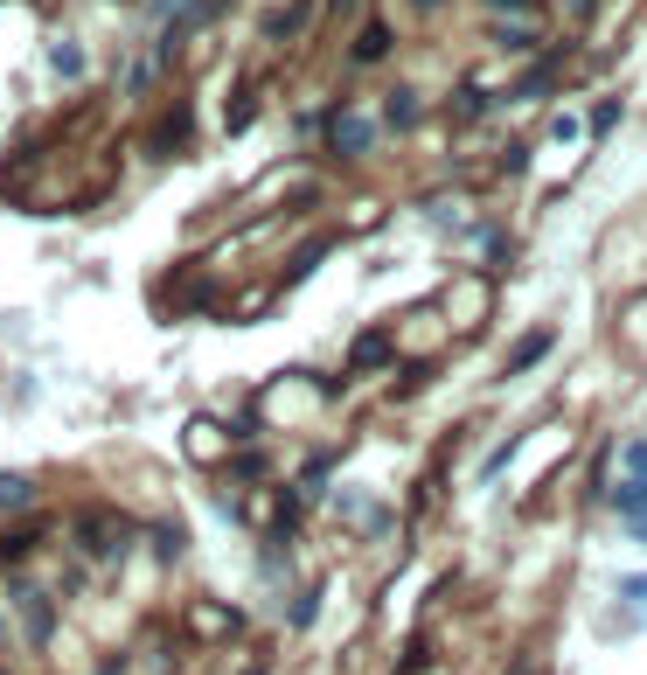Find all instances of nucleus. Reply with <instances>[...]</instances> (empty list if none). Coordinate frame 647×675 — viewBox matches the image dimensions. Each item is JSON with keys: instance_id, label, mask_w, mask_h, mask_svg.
Listing matches in <instances>:
<instances>
[{"instance_id": "1", "label": "nucleus", "mask_w": 647, "mask_h": 675, "mask_svg": "<svg viewBox=\"0 0 647 675\" xmlns=\"http://www.w3.org/2000/svg\"><path fill=\"white\" fill-rule=\"evenodd\" d=\"M133 536H140V523H125V515H112V508H77L70 515V543L84 557H98V564H119L125 551H133Z\"/></svg>"}, {"instance_id": "2", "label": "nucleus", "mask_w": 647, "mask_h": 675, "mask_svg": "<svg viewBox=\"0 0 647 675\" xmlns=\"http://www.w3.org/2000/svg\"><path fill=\"white\" fill-rule=\"evenodd\" d=\"M0 592H8V606L21 613V634H29L36 647H49V641H57L63 613H57V600H49V592L29 578V571H8V578H0Z\"/></svg>"}, {"instance_id": "3", "label": "nucleus", "mask_w": 647, "mask_h": 675, "mask_svg": "<svg viewBox=\"0 0 647 675\" xmlns=\"http://www.w3.org/2000/svg\"><path fill=\"white\" fill-rule=\"evenodd\" d=\"M376 133H383V125L370 112H327V153H334V161H362V153L376 147Z\"/></svg>"}, {"instance_id": "4", "label": "nucleus", "mask_w": 647, "mask_h": 675, "mask_svg": "<svg viewBox=\"0 0 647 675\" xmlns=\"http://www.w3.org/2000/svg\"><path fill=\"white\" fill-rule=\"evenodd\" d=\"M181 627H189L195 641H237L244 634V613L223 606V600H195L189 613H181Z\"/></svg>"}, {"instance_id": "5", "label": "nucleus", "mask_w": 647, "mask_h": 675, "mask_svg": "<svg viewBox=\"0 0 647 675\" xmlns=\"http://www.w3.org/2000/svg\"><path fill=\"white\" fill-rule=\"evenodd\" d=\"M181 446H189V460H195V466H223V453H230V432H223L216 419H195L189 432H181Z\"/></svg>"}, {"instance_id": "6", "label": "nucleus", "mask_w": 647, "mask_h": 675, "mask_svg": "<svg viewBox=\"0 0 647 675\" xmlns=\"http://www.w3.org/2000/svg\"><path fill=\"white\" fill-rule=\"evenodd\" d=\"M189 133H195V112L189 105L161 112V119H153V153H181V147H189Z\"/></svg>"}, {"instance_id": "7", "label": "nucleus", "mask_w": 647, "mask_h": 675, "mask_svg": "<svg viewBox=\"0 0 647 675\" xmlns=\"http://www.w3.org/2000/svg\"><path fill=\"white\" fill-rule=\"evenodd\" d=\"M146 536H153V557H161V564H174L181 551H189V523H181V515H153Z\"/></svg>"}, {"instance_id": "8", "label": "nucleus", "mask_w": 647, "mask_h": 675, "mask_svg": "<svg viewBox=\"0 0 647 675\" xmlns=\"http://www.w3.org/2000/svg\"><path fill=\"white\" fill-rule=\"evenodd\" d=\"M49 70H57L63 84H84V70H91L84 42H77V36H57V42H49Z\"/></svg>"}, {"instance_id": "9", "label": "nucleus", "mask_w": 647, "mask_h": 675, "mask_svg": "<svg viewBox=\"0 0 647 675\" xmlns=\"http://www.w3.org/2000/svg\"><path fill=\"white\" fill-rule=\"evenodd\" d=\"M391 334H383V328H370V334H355V349H348V362H355V370H391Z\"/></svg>"}, {"instance_id": "10", "label": "nucleus", "mask_w": 647, "mask_h": 675, "mask_svg": "<svg viewBox=\"0 0 647 675\" xmlns=\"http://www.w3.org/2000/svg\"><path fill=\"white\" fill-rule=\"evenodd\" d=\"M550 342H557V334H550V328H536V334H523V342H515V349H508V362H502V376H523V370H529V362H543V355H550Z\"/></svg>"}, {"instance_id": "11", "label": "nucleus", "mask_w": 647, "mask_h": 675, "mask_svg": "<svg viewBox=\"0 0 647 675\" xmlns=\"http://www.w3.org/2000/svg\"><path fill=\"white\" fill-rule=\"evenodd\" d=\"M29 508H36V481L8 466V474H0V515H29Z\"/></svg>"}, {"instance_id": "12", "label": "nucleus", "mask_w": 647, "mask_h": 675, "mask_svg": "<svg viewBox=\"0 0 647 675\" xmlns=\"http://www.w3.org/2000/svg\"><path fill=\"white\" fill-rule=\"evenodd\" d=\"M383 57H391V29H383V21H370V29L348 42V63H383Z\"/></svg>"}, {"instance_id": "13", "label": "nucleus", "mask_w": 647, "mask_h": 675, "mask_svg": "<svg viewBox=\"0 0 647 675\" xmlns=\"http://www.w3.org/2000/svg\"><path fill=\"white\" fill-rule=\"evenodd\" d=\"M383 125H397V133H404V125H418V91H391V98H383Z\"/></svg>"}, {"instance_id": "14", "label": "nucleus", "mask_w": 647, "mask_h": 675, "mask_svg": "<svg viewBox=\"0 0 647 675\" xmlns=\"http://www.w3.org/2000/svg\"><path fill=\"white\" fill-rule=\"evenodd\" d=\"M327 474H334V453H314V460L300 466V495H321V487H327Z\"/></svg>"}, {"instance_id": "15", "label": "nucleus", "mask_w": 647, "mask_h": 675, "mask_svg": "<svg viewBox=\"0 0 647 675\" xmlns=\"http://www.w3.org/2000/svg\"><path fill=\"white\" fill-rule=\"evenodd\" d=\"M230 481H265V453H223Z\"/></svg>"}, {"instance_id": "16", "label": "nucleus", "mask_w": 647, "mask_h": 675, "mask_svg": "<svg viewBox=\"0 0 647 675\" xmlns=\"http://www.w3.org/2000/svg\"><path fill=\"white\" fill-rule=\"evenodd\" d=\"M314 613H321V585H306L293 600V613H286V627H314Z\"/></svg>"}, {"instance_id": "17", "label": "nucleus", "mask_w": 647, "mask_h": 675, "mask_svg": "<svg viewBox=\"0 0 647 675\" xmlns=\"http://www.w3.org/2000/svg\"><path fill=\"white\" fill-rule=\"evenodd\" d=\"M251 112H257V91L244 84V91H237V105L223 112V125H230V133H244V125H251Z\"/></svg>"}, {"instance_id": "18", "label": "nucleus", "mask_w": 647, "mask_h": 675, "mask_svg": "<svg viewBox=\"0 0 647 675\" xmlns=\"http://www.w3.org/2000/svg\"><path fill=\"white\" fill-rule=\"evenodd\" d=\"M627 487H640V495H647V439H634V446H627Z\"/></svg>"}, {"instance_id": "19", "label": "nucleus", "mask_w": 647, "mask_h": 675, "mask_svg": "<svg viewBox=\"0 0 647 675\" xmlns=\"http://www.w3.org/2000/svg\"><path fill=\"white\" fill-rule=\"evenodd\" d=\"M619 125V98H599V105H592V133H613Z\"/></svg>"}, {"instance_id": "20", "label": "nucleus", "mask_w": 647, "mask_h": 675, "mask_svg": "<svg viewBox=\"0 0 647 675\" xmlns=\"http://www.w3.org/2000/svg\"><path fill=\"white\" fill-rule=\"evenodd\" d=\"M619 600H647V571L640 578H619Z\"/></svg>"}, {"instance_id": "21", "label": "nucleus", "mask_w": 647, "mask_h": 675, "mask_svg": "<svg viewBox=\"0 0 647 675\" xmlns=\"http://www.w3.org/2000/svg\"><path fill=\"white\" fill-rule=\"evenodd\" d=\"M487 8H495V14H529L536 0H487Z\"/></svg>"}, {"instance_id": "22", "label": "nucleus", "mask_w": 647, "mask_h": 675, "mask_svg": "<svg viewBox=\"0 0 647 675\" xmlns=\"http://www.w3.org/2000/svg\"><path fill=\"white\" fill-rule=\"evenodd\" d=\"M627 536H640V543H647V502H640V508L627 515Z\"/></svg>"}, {"instance_id": "23", "label": "nucleus", "mask_w": 647, "mask_h": 675, "mask_svg": "<svg viewBox=\"0 0 647 675\" xmlns=\"http://www.w3.org/2000/svg\"><path fill=\"white\" fill-rule=\"evenodd\" d=\"M411 8H425V14H432V8H446V0H411Z\"/></svg>"}, {"instance_id": "24", "label": "nucleus", "mask_w": 647, "mask_h": 675, "mask_svg": "<svg viewBox=\"0 0 647 675\" xmlns=\"http://www.w3.org/2000/svg\"><path fill=\"white\" fill-rule=\"evenodd\" d=\"M112 8H133V0H112Z\"/></svg>"}, {"instance_id": "25", "label": "nucleus", "mask_w": 647, "mask_h": 675, "mask_svg": "<svg viewBox=\"0 0 647 675\" xmlns=\"http://www.w3.org/2000/svg\"><path fill=\"white\" fill-rule=\"evenodd\" d=\"M251 675H265V668H251Z\"/></svg>"}]
</instances>
